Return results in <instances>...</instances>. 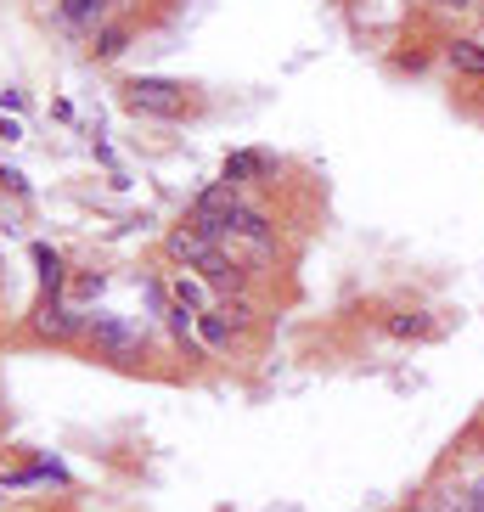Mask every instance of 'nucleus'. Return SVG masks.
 <instances>
[{"mask_svg":"<svg viewBox=\"0 0 484 512\" xmlns=\"http://www.w3.org/2000/svg\"><path fill=\"white\" fill-rule=\"evenodd\" d=\"M113 6L119 0H57V29L74 34V40H91L107 17H113Z\"/></svg>","mask_w":484,"mask_h":512,"instance_id":"nucleus-5","label":"nucleus"},{"mask_svg":"<svg viewBox=\"0 0 484 512\" xmlns=\"http://www.w3.org/2000/svg\"><path fill=\"white\" fill-rule=\"evenodd\" d=\"M265 175H276V158H271V152H259V147H242V152H231V158H226V169H220V186L242 192V186L265 181Z\"/></svg>","mask_w":484,"mask_h":512,"instance_id":"nucleus-7","label":"nucleus"},{"mask_svg":"<svg viewBox=\"0 0 484 512\" xmlns=\"http://www.w3.org/2000/svg\"><path fill=\"white\" fill-rule=\"evenodd\" d=\"M124 107L136 113V119H186V107H192V96H186V85H175V79H158V74H141L124 85Z\"/></svg>","mask_w":484,"mask_h":512,"instance_id":"nucleus-1","label":"nucleus"},{"mask_svg":"<svg viewBox=\"0 0 484 512\" xmlns=\"http://www.w3.org/2000/svg\"><path fill=\"white\" fill-rule=\"evenodd\" d=\"M445 62H451L456 74L484 79V46H479V40H451V46H445Z\"/></svg>","mask_w":484,"mask_h":512,"instance_id":"nucleus-9","label":"nucleus"},{"mask_svg":"<svg viewBox=\"0 0 484 512\" xmlns=\"http://www.w3.org/2000/svg\"><path fill=\"white\" fill-rule=\"evenodd\" d=\"M164 248H169V259H175V265H186V271H197V265H203V259L214 254V248H220V242H209L203 231H192V226L181 220V226H175V231L164 237Z\"/></svg>","mask_w":484,"mask_h":512,"instance_id":"nucleus-8","label":"nucleus"},{"mask_svg":"<svg viewBox=\"0 0 484 512\" xmlns=\"http://www.w3.org/2000/svg\"><path fill=\"white\" fill-rule=\"evenodd\" d=\"M214 310H220V316H226L231 321V327H254V316H259V310H254V304H248V293H242V299H220V304H214Z\"/></svg>","mask_w":484,"mask_h":512,"instance_id":"nucleus-15","label":"nucleus"},{"mask_svg":"<svg viewBox=\"0 0 484 512\" xmlns=\"http://www.w3.org/2000/svg\"><path fill=\"white\" fill-rule=\"evenodd\" d=\"M237 203H242V192H231V186H203V192L192 197V209H186V226L226 248L231 220H237Z\"/></svg>","mask_w":484,"mask_h":512,"instance_id":"nucleus-3","label":"nucleus"},{"mask_svg":"<svg viewBox=\"0 0 484 512\" xmlns=\"http://www.w3.org/2000/svg\"><path fill=\"white\" fill-rule=\"evenodd\" d=\"M0 501H6V484H0Z\"/></svg>","mask_w":484,"mask_h":512,"instance_id":"nucleus-19","label":"nucleus"},{"mask_svg":"<svg viewBox=\"0 0 484 512\" xmlns=\"http://www.w3.org/2000/svg\"><path fill=\"white\" fill-rule=\"evenodd\" d=\"M468 496H473V512H484V479H479V484H468Z\"/></svg>","mask_w":484,"mask_h":512,"instance_id":"nucleus-17","label":"nucleus"},{"mask_svg":"<svg viewBox=\"0 0 484 512\" xmlns=\"http://www.w3.org/2000/svg\"><path fill=\"white\" fill-rule=\"evenodd\" d=\"M383 327H389V338H434V316L428 310H394Z\"/></svg>","mask_w":484,"mask_h":512,"instance_id":"nucleus-11","label":"nucleus"},{"mask_svg":"<svg viewBox=\"0 0 484 512\" xmlns=\"http://www.w3.org/2000/svg\"><path fill=\"white\" fill-rule=\"evenodd\" d=\"M23 130H17V119H0V141H17Z\"/></svg>","mask_w":484,"mask_h":512,"instance_id":"nucleus-16","label":"nucleus"},{"mask_svg":"<svg viewBox=\"0 0 484 512\" xmlns=\"http://www.w3.org/2000/svg\"><path fill=\"white\" fill-rule=\"evenodd\" d=\"M124 46H130V23H102V29L91 34V51H96L102 62L124 57Z\"/></svg>","mask_w":484,"mask_h":512,"instance_id":"nucleus-12","label":"nucleus"},{"mask_svg":"<svg viewBox=\"0 0 484 512\" xmlns=\"http://www.w3.org/2000/svg\"><path fill=\"white\" fill-rule=\"evenodd\" d=\"M169 299L186 304V310H203V304H209V282H203V276L175 271V282H169Z\"/></svg>","mask_w":484,"mask_h":512,"instance_id":"nucleus-14","label":"nucleus"},{"mask_svg":"<svg viewBox=\"0 0 484 512\" xmlns=\"http://www.w3.org/2000/svg\"><path fill=\"white\" fill-rule=\"evenodd\" d=\"M85 344H91L102 361H141V355H147V332H141L136 321L96 310V316H85Z\"/></svg>","mask_w":484,"mask_h":512,"instance_id":"nucleus-2","label":"nucleus"},{"mask_svg":"<svg viewBox=\"0 0 484 512\" xmlns=\"http://www.w3.org/2000/svg\"><path fill=\"white\" fill-rule=\"evenodd\" d=\"M197 276H203L214 293H226V299H242V293H248V265H242L231 248H214V254L197 265Z\"/></svg>","mask_w":484,"mask_h":512,"instance_id":"nucleus-6","label":"nucleus"},{"mask_svg":"<svg viewBox=\"0 0 484 512\" xmlns=\"http://www.w3.org/2000/svg\"><path fill=\"white\" fill-rule=\"evenodd\" d=\"M51 6H57V0H51Z\"/></svg>","mask_w":484,"mask_h":512,"instance_id":"nucleus-20","label":"nucleus"},{"mask_svg":"<svg viewBox=\"0 0 484 512\" xmlns=\"http://www.w3.org/2000/svg\"><path fill=\"white\" fill-rule=\"evenodd\" d=\"M34 265H40V299H57L62 293V259H57V248H34Z\"/></svg>","mask_w":484,"mask_h":512,"instance_id":"nucleus-13","label":"nucleus"},{"mask_svg":"<svg viewBox=\"0 0 484 512\" xmlns=\"http://www.w3.org/2000/svg\"><path fill=\"white\" fill-rule=\"evenodd\" d=\"M231 338H237V327H231L220 310H203V316H197V344L203 349H231Z\"/></svg>","mask_w":484,"mask_h":512,"instance_id":"nucleus-10","label":"nucleus"},{"mask_svg":"<svg viewBox=\"0 0 484 512\" xmlns=\"http://www.w3.org/2000/svg\"><path fill=\"white\" fill-rule=\"evenodd\" d=\"M34 332L51 338V344H74V338H85V316H79L68 299H40V310H34Z\"/></svg>","mask_w":484,"mask_h":512,"instance_id":"nucleus-4","label":"nucleus"},{"mask_svg":"<svg viewBox=\"0 0 484 512\" xmlns=\"http://www.w3.org/2000/svg\"><path fill=\"white\" fill-rule=\"evenodd\" d=\"M439 6H445V12H468L473 0H439Z\"/></svg>","mask_w":484,"mask_h":512,"instance_id":"nucleus-18","label":"nucleus"}]
</instances>
